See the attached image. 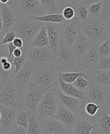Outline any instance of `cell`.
<instances>
[{"label": "cell", "mask_w": 110, "mask_h": 134, "mask_svg": "<svg viewBox=\"0 0 110 134\" xmlns=\"http://www.w3.org/2000/svg\"><path fill=\"white\" fill-rule=\"evenodd\" d=\"M1 118H2V114H1V111H0V121H1Z\"/></svg>", "instance_id": "54"}, {"label": "cell", "mask_w": 110, "mask_h": 134, "mask_svg": "<svg viewBox=\"0 0 110 134\" xmlns=\"http://www.w3.org/2000/svg\"><path fill=\"white\" fill-rule=\"evenodd\" d=\"M23 48L26 53L27 61L33 66L53 64L54 62L55 54L48 47L37 48L29 46Z\"/></svg>", "instance_id": "7"}, {"label": "cell", "mask_w": 110, "mask_h": 134, "mask_svg": "<svg viewBox=\"0 0 110 134\" xmlns=\"http://www.w3.org/2000/svg\"><path fill=\"white\" fill-rule=\"evenodd\" d=\"M39 122L41 132L51 134H63L67 131L66 125L54 117H48Z\"/></svg>", "instance_id": "15"}, {"label": "cell", "mask_w": 110, "mask_h": 134, "mask_svg": "<svg viewBox=\"0 0 110 134\" xmlns=\"http://www.w3.org/2000/svg\"><path fill=\"white\" fill-rule=\"evenodd\" d=\"M110 70V57H99L97 70Z\"/></svg>", "instance_id": "40"}, {"label": "cell", "mask_w": 110, "mask_h": 134, "mask_svg": "<svg viewBox=\"0 0 110 134\" xmlns=\"http://www.w3.org/2000/svg\"><path fill=\"white\" fill-rule=\"evenodd\" d=\"M80 32L81 23L78 20L74 18L70 21H66L60 30V41L71 48Z\"/></svg>", "instance_id": "10"}, {"label": "cell", "mask_w": 110, "mask_h": 134, "mask_svg": "<svg viewBox=\"0 0 110 134\" xmlns=\"http://www.w3.org/2000/svg\"><path fill=\"white\" fill-rule=\"evenodd\" d=\"M97 127V123L92 124L87 121L81 120L75 124L73 133L74 134H90L92 130Z\"/></svg>", "instance_id": "27"}, {"label": "cell", "mask_w": 110, "mask_h": 134, "mask_svg": "<svg viewBox=\"0 0 110 134\" xmlns=\"http://www.w3.org/2000/svg\"><path fill=\"white\" fill-rule=\"evenodd\" d=\"M1 3H0V5H1Z\"/></svg>", "instance_id": "58"}, {"label": "cell", "mask_w": 110, "mask_h": 134, "mask_svg": "<svg viewBox=\"0 0 110 134\" xmlns=\"http://www.w3.org/2000/svg\"><path fill=\"white\" fill-rule=\"evenodd\" d=\"M16 37V34L15 31L11 30L9 32L5 34L2 41L0 46H4L9 43L12 42L14 40Z\"/></svg>", "instance_id": "42"}, {"label": "cell", "mask_w": 110, "mask_h": 134, "mask_svg": "<svg viewBox=\"0 0 110 134\" xmlns=\"http://www.w3.org/2000/svg\"><path fill=\"white\" fill-rule=\"evenodd\" d=\"M12 44L16 48L22 49L24 47V42L23 41L20 37H16L14 41H12Z\"/></svg>", "instance_id": "45"}, {"label": "cell", "mask_w": 110, "mask_h": 134, "mask_svg": "<svg viewBox=\"0 0 110 134\" xmlns=\"http://www.w3.org/2000/svg\"><path fill=\"white\" fill-rule=\"evenodd\" d=\"M40 134H51V133H45V132H41Z\"/></svg>", "instance_id": "55"}, {"label": "cell", "mask_w": 110, "mask_h": 134, "mask_svg": "<svg viewBox=\"0 0 110 134\" xmlns=\"http://www.w3.org/2000/svg\"><path fill=\"white\" fill-rule=\"evenodd\" d=\"M54 117L64 125L70 126L75 122V115L59 102L57 110Z\"/></svg>", "instance_id": "21"}, {"label": "cell", "mask_w": 110, "mask_h": 134, "mask_svg": "<svg viewBox=\"0 0 110 134\" xmlns=\"http://www.w3.org/2000/svg\"><path fill=\"white\" fill-rule=\"evenodd\" d=\"M2 20V32L4 34L9 32L15 27L18 18L12 8L8 3L0 5Z\"/></svg>", "instance_id": "14"}, {"label": "cell", "mask_w": 110, "mask_h": 134, "mask_svg": "<svg viewBox=\"0 0 110 134\" xmlns=\"http://www.w3.org/2000/svg\"><path fill=\"white\" fill-rule=\"evenodd\" d=\"M35 66L27 61L21 70L11 80L18 86L25 88L29 86Z\"/></svg>", "instance_id": "16"}, {"label": "cell", "mask_w": 110, "mask_h": 134, "mask_svg": "<svg viewBox=\"0 0 110 134\" xmlns=\"http://www.w3.org/2000/svg\"><path fill=\"white\" fill-rule=\"evenodd\" d=\"M53 64L60 72L76 71V60L70 47L59 42Z\"/></svg>", "instance_id": "6"}, {"label": "cell", "mask_w": 110, "mask_h": 134, "mask_svg": "<svg viewBox=\"0 0 110 134\" xmlns=\"http://www.w3.org/2000/svg\"><path fill=\"white\" fill-rule=\"evenodd\" d=\"M4 35V34L2 31V32H0V44H1V41H2Z\"/></svg>", "instance_id": "51"}, {"label": "cell", "mask_w": 110, "mask_h": 134, "mask_svg": "<svg viewBox=\"0 0 110 134\" xmlns=\"http://www.w3.org/2000/svg\"><path fill=\"white\" fill-rule=\"evenodd\" d=\"M22 49L23 50L22 55L20 57H14L12 62V65L15 67V69L11 75V77H14L15 75H16V74L21 70V69L22 68L25 62L27 61L26 53H25L24 48H23Z\"/></svg>", "instance_id": "35"}, {"label": "cell", "mask_w": 110, "mask_h": 134, "mask_svg": "<svg viewBox=\"0 0 110 134\" xmlns=\"http://www.w3.org/2000/svg\"><path fill=\"white\" fill-rule=\"evenodd\" d=\"M0 134H1V133H0Z\"/></svg>", "instance_id": "59"}, {"label": "cell", "mask_w": 110, "mask_h": 134, "mask_svg": "<svg viewBox=\"0 0 110 134\" xmlns=\"http://www.w3.org/2000/svg\"><path fill=\"white\" fill-rule=\"evenodd\" d=\"M80 0H55V2L59 9L62 10L66 7L74 6Z\"/></svg>", "instance_id": "41"}, {"label": "cell", "mask_w": 110, "mask_h": 134, "mask_svg": "<svg viewBox=\"0 0 110 134\" xmlns=\"http://www.w3.org/2000/svg\"><path fill=\"white\" fill-rule=\"evenodd\" d=\"M11 134H28L27 130L20 126H17L12 129Z\"/></svg>", "instance_id": "44"}, {"label": "cell", "mask_w": 110, "mask_h": 134, "mask_svg": "<svg viewBox=\"0 0 110 134\" xmlns=\"http://www.w3.org/2000/svg\"><path fill=\"white\" fill-rule=\"evenodd\" d=\"M32 114L27 109H21L17 116L16 124L17 126H20L27 130L30 118Z\"/></svg>", "instance_id": "29"}, {"label": "cell", "mask_w": 110, "mask_h": 134, "mask_svg": "<svg viewBox=\"0 0 110 134\" xmlns=\"http://www.w3.org/2000/svg\"><path fill=\"white\" fill-rule=\"evenodd\" d=\"M59 71L54 64L35 66L29 86H36L53 91L59 87Z\"/></svg>", "instance_id": "1"}, {"label": "cell", "mask_w": 110, "mask_h": 134, "mask_svg": "<svg viewBox=\"0 0 110 134\" xmlns=\"http://www.w3.org/2000/svg\"><path fill=\"white\" fill-rule=\"evenodd\" d=\"M24 89L9 79L0 92V105L16 110L19 109L24 102Z\"/></svg>", "instance_id": "3"}, {"label": "cell", "mask_w": 110, "mask_h": 134, "mask_svg": "<svg viewBox=\"0 0 110 134\" xmlns=\"http://www.w3.org/2000/svg\"><path fill=\"white\" fill-rule=\"evenodd\" d=\"M2 128H1V125H0V133H1V132H2Z\"/></svg>", "instance_id": "56"}, {"label": "cell", "mask_w": 110, "mask_h": 134, "mask_svg": "<svg viewBox=\"0 0 110 134\" xmlns=\"http://www.w3.org/2000/svg\"><path fill=\"white\" fill-rule=\"evenodd\" d=\"M30 19L45 23H50L62 24L66 22L62 15L60 14H47L43 16H34Z\"/></svg>", "instance_id": "26"}, {"label": "cell", "mask_w": 110, "mask_h": 134, "mask_svg": "<svg viewBox=\"0 0 110 134\" xmlns=\"http://www.w3.org/2000/svg\"><path fill=\"white\" fill-rule=\"evenodd\" d=\"M100 109H101L100 106L94 102L89 101L86 103L85 104H84L82 101V114L83 111H84V113H85L89 117H94L97 115V114L99 112Z\"/></svg>", "instance_id": "31"}, {"label": "cell", "mask_w": 110, "mask_h": 134, "mask_svg": "<svg viewBox=\"0 0 110 134\" xmlns=\"http://www.w3.org/2000/svg\"><path fill=\"white\" fill-rule=\"evenodd\" d=\"M58 106V100L52 91H49L38 104L35 116L38 121L54 117Z\"/></svg>", "instance_id": "9"}, {"label": "cell", "mask_w": 110, "mask_h": 134, "mask_svg": "<svg viewBox=\"0 0 110 134\" xmlns=\"http://www.w3.org/2000/svg\"><path fill=\"white\" fill-rule=\"evenodd\" d=\"M103 1H104V0H80L79 1V3L86 5L88 7L93 4L102 2Z\"/></svg>", "instance_id": "43"}, {"label": "cell", "mask_w": 110, "mask_h": 134, "mask_svg": "<svg viewBox=\"0 0 110 134\" xmlns=\"http://www.w3.org/2000/svg\"><path fill=\"white\" fill-rule=\"evenodd\" d=\"M81 32L96 47L109 38L110 31L99 18H88L81 22Z\"/></svg>", "instance_id": "2"}, {"label": "cell", "mask_w": 110, "mask_h": 134, "mask_svg": "<svg viewBox=\"0 0 110 134\" xmlns=\"http://www.w3.org/2000/svg\"><path fill=\"white\" fill-rule=\"evenodd\" d=\"M3 134H8V133H7V132H5V133H4Z\"/></svg>", "instance_id": "57"}, {"label": "cell", "mask_w": 110, "mask_h": 134, "mask_svg": "<svg viewBox=\"0 0 110 134\" xmlns=\"http://www.w3.org/2000/svg\"><path fill=\"white\" fill-rule=\"evenodd\" d=\"M23 49H20V48H16L13 52L12 56L14 57H21L23 54Z\"/></svg>", "instance_id": "47"}, {"label": "cell", "mask_w": 110, "mask_h": 134, "mask_svg": "<svg viewBox=\"0 0 110 134\" xmlns=\"http://www.w3.org/2000/svg\"><path fill=\"white\" fill-rule=\"evenodd\" d=\"M30 46L37 48H42L44 47H49L45 25L41 27L36 37L30 44Z\"/></svg>", "instance_id": "25"}, {"label": "cell", "mask_w": 110, "mask_h": 134, "mask_svg": "<svg viewBox=\"0 0 110 134\" xmlns=\"http://www.w3.org/2000/svg\"><path fill=\"white\" fill-rule=\"evenodd\" d=\"M99 18L105 24L107 30L110 31V0H104L102 1Z\"/></svg>", "instance_id": "28"}, {"label": "cell", "mask_w": 110, "mask_h": 134, "mask_svg": "<svg viewBox=\"0 0 110 134\" xmlns=\"http://www.w3.org/2000/svg\"><path fill=\"white\" fill-rule=\"evenodd\" d=\"M99 58L96 47L93 46L88 53L76 60V71L92 74L97 70Z\"/></svg>", "instance_id": "12"}, {"label": "cell", "mask_w": 110, "mask_h": 134, "mask_svg": "<svg viewBox=\"0 0 110 134\" xmlns=\"http://www.w3.org/2000/svg\"><path fill=\"white\" fill-rule=\"evenodd\" d=\"M49 91L43 87L36 86H29L24 95L23 104L25 109L35 114L36 108L42 98Z\"/></svg>", "instance_id": "11"}, {"label": "cell", "mask_w": 110, "mask_h": 134, "mask_svg": "<svg viewBox=\"0 0 110 134\" xmlns=\"http://www.w3.org/2000/svg\"><path fill=\"white\" fill-rule=\"evenodd\" d=\"M93 47L89 39L81 32L71 47L76 60L85 55Z\"/></svg>", "instance_id": "17"}, {"label": "cell", "mask_w": 110, "mask_h": 134, "mask_svg": "<svg viewBox=\"0 0 110 134\" xmlns=\"http://www.w3.org/2000/svg\"><path fill=\"white\" fill-rule=\"evenodd\" d=\"M109 91L99 86L91 83L84 91L86 95V99L84 100L87 102H92L98 104L100 109L109 113Z\"/></svg>", "instance_id": "8"}, {"label": "cell", "mask_w": 110, "mask_h": 134, "mask_svg": "<svg viewBox=\"0 0 110 134\" xmlns=\"http://www.w3.org/2000/svg\"><path fill=\"white\" fill-rule=\"evenodd\" d=\"M10 1V0H0V3L1 4H7L9 3V2Z\"/></svg>", "instance_id": "50"}, {"label": "cell", "mask_w": 110, "mask_h": 134, "mask_svg": "<svg viewBox=\"0 0 110 134\" xmlns=\"http://www.w3.org/2000/svg\"><path fill=\"white\" fill-rule=\"evenodd\" d=\"M102 2L93 4L88 7L89 18H100Z\"/></svg>", "instance_id": "37"}, {"label": "cell", "mask_w": 110, "mask_h": 134, "mask_svg": "<svg viewBox=\"0 0 110 134\" xmlns=\"http://www.w3.org/2000/svg\"><path fill=\"white\" fill-rule=\"evenodd\" d=\"M60 75L62 80L67 83H73L80 76H82L89 81V75L82 72H60Z\"/></svg>", "instance_id": "32"}, {"label": "cell", "mask_w": 110, "mask_h": 134, "mask_svg": "<svg viewBox=\"0 0 110 134\" xmlns=\"http://www.w3.org/2000/svg\"><path fill=\"white\" fill-rule=\"evenodd\" d=\"M90 134H100V133L98 132L97 130H94V129H93L92 130V131H91Z\"/></svg>", "instance_id": "52"}, {"label": "cell", "mask_w": 110, "mask_h": 134, "mask_svg": "<svg viewBox=\"0 0 110 134\" xmlns=\"http://www.w3.org/2000/svg\"><path fill=\"white\" fill-rule=\"evenodd\" d=\"M62 24L46 23L45 27L49 41V47L51 52L54 54L57 52L60 42V30Z\"/></svg>", "instance_id": "18"}, {"label": "cell", "mask_w": 110, "mask_h": 134, "mask_svg": "<svg viewBox=\"0 0 110 134\" xmlns=\"http://www.w3.org/2000/svg\"><path fill=\"white\" fill-rule=\"evenodd\" d=\"M63 134H74L73 132H68V131H67L66 132L63 133Z\"/></svg>", "instance_id": "53"}, {"label": "cell", "mask_w": 110, "mask_h": 134, "mask_svg": "<svg viewBox=\"0 0 110 134\" xmlns=\"http://www.w3.org/2000/svg\"><path fill=\"white\" fill-rule=\"evenodd\" d=\"M58 81L59 88L64 94L77 98L81 100L86 99V95L84 91H81L76 88L73 85V84L67 83L63 81L60 77V72L59 74Z\"/></svg>", "instance_id": "20"}, {"label": "cell", "mask_w": 110, "mask_h": 134, "mask_svg": "<svg viewBox=\"0 0 110 134\" xmlns=\"http://www.w3.org/2000/svg\"><path fill=\"white\" fill-rule=\"evenodd\" d=\"M52 92L56 97L58 102L71 111L75 115L79 116L81 114V100L64 94L59 87Z\"/></svg>", "instance_id": "13"}, {"label": "cell", "mask_w": 110, "mask_h": 134, "mask_svg": "<svg viewBox=\"0 0 110 134\" xmlns=\"http://www.w3.org/2000/svg\"><path fill=\"white\" fill-rule=\"evenodd\" d=\"M14 57L9 58L7 55L0 56V77L4 84L10 79Z\"/></svg>", "instance_id": "23"}, {"label": "cell", "mask_w": 110, "mask_h": 134, "mask_svg": "<svg viewBox=\"0 0 110 134\" xmlns=\"http://www.w3.org/2000/svg\"><path fill=\"white\" fill-rule=\"evenodd\" d=\"M28 134H40L41 129L39 121L35 115L30 117L27 129Z\"/></svg>", "instance_id": "34"}, {"label": "cell", "mask_w": 110, "mask_h": 134, "mask_svg": "<svg viewBox=\"0 0 110 134\" xmlns=\"http://www.w3.org/2000/svg\"><path fill=\"white\" fill-rule=\"evenodd\" d=\"M61 15L66 21H70L75 18V11L72 7L67 6L62 10Z\"/></svg>", "instance_id": "39"}, {"label": "cell", "mask_w": 110, "mask_h": 134, "mask_svg": "<svg viewBox=\"0 0 110 134\" xmlns=\"http://www.w3.org/2000/svg\"><path fill=\"white\" fill-rule=\"evenodd\" d=\"M16 48L12 44V42L8 43V44L7 46V49H8V55L7 57L8 58H11L14 57L12 56V54H13V52H14V51Z\"/></svg>", "instance_id": "46"}, {"label": "cell", "mask_w": 110, "mask_h": 134, "mask_svg": "<svg viewBox=\"0 0 110 134\" xmlns=\"http://www.w3.org/2000/svg\"><path fill=\"white\" fill-rule=\"evenodd\" d=\"M99 57H108L110 54V40L108 38L103 43L96 47Z\"/></svg>", "instance_id": "36"}, {"label": "cell", "mask_w": 110, "mask_h": 134, "mask_svg": "<svg viewBox=\"0 0 110 134\" xmlns=\"http://www.w3.org/2000/svg\"><path fill=\"white\" fill-rule=\"evenodd\" d=\"M0 111L2 118L0 121V125L2 130L9 128L13 123L17 110L0 105Z\"/></svg>", "instance_id": "22"}, {"label": "cell", "mask_w": 110, "mask_h": 134, "mask_svg": "<svg viewBox=\"0 0 110 134\" xmlns=\"http://www.w3.org/2000/svg\"><path fill=\"white\" fill-rule=\"evenodd\" d=\"M45 24L30 18L18 19L11 30L15 32L16 37L21 38L23 41L24 47H27L32 42L41 27L45 26Z\"/></svg>", "instance_id": "5"}, {"label": "cell", "mask_w": 110, "mask_h": 134, "mask_svg": "<svg viewBox=\"0 0 110 134\" xmlns=\"http://www.w3.org/2000/svg\"><path fill=\"white\" fill-rule=\"evenodd\" d=\"M2 28H3L2 20V16L1 14V8H0V32L2 31Z\"/></svg>", "instance_id": "48"}, {"label": "cell", "mask_w": 110, "mask_h": 134, "mask_svg": "<svg viewBox=\"0 0 110 134\" xmlns=\"http://www.w3.org/2000/svg\"><path fill=\"white\" fill-rule=\"evenodd\" d=\"M72 7L74 8L75 11L74 18L75 19L78 20L80 23L88 19L89 18V10L87 6L81 4L78 2Z\"/></svg>", "instance_id": "30"}, {"label": "cell", "mask_w": 110, "mask_h": 134, "mask_svg": "<svg viewBox=\"0 0 110 134\" xmlns=\"http://www.w3.org/2000/svg\"><path fill=\"white\" fill-rule=\"evenodd\" d=\"M89 81L91 84L99 86L109 91L110 70H97L89 75Z\"/></svg>", "instance_id": "19"}, {"label": "cell", "mask_w": 110, "mask_h": 134, "mask_svg": "<svg viewBox=\"0 0 110 134\" xmlns=\"http://www.w3.org/2000/svg\"><path fill=\"white\" fill-rule=\"evenodd\" d=\"M98 122V132L100 134H110V116L107 111L102 110L99 115Z\"/></svg>", "instance_id": "24"}, {"label": "cell", "mask_w": 110, "mask_h": 134, "mask_svg": "<svg viewBox=\"0 0 110 134\" xmlns=\"http://www.w3.org/2000/svg\"><path fill=\"white\" fill-rule=\"evenodd\" d=\"M72 84L76 88L81 91H84L89 86L91 83L84 77L80 76Z\"/></svg>", "instance_id": "38"}, {"label": "cell", "mask_w": 110, "mask_h": 134, "mask_svg": "<svg viewBox=\"0 0 110 134\" xmlns=\"http://www.w3.org/2000/svg\"><path fill=\"white\" fill-rule=\"evenodd\" d=\"M8 4L12 8L18 19L48 14L39 0H10Z\"/></svg>", "instance_id": "4"}, {"label": "cell", "mask_w": 110, "mask_h": 134, "mask_svg": "<svg viewBox=\"0 0 110 134\" xmlns=\"http://www.w3.org/2000/svg\"><path fill=\"white\" fill-rule=\"evenodd\" d=\"M4 83H3V81L2 80L1 78L0 77V92H1V91L2 89V88H3V86H4Z\"/></svg>", "instance_id": "49"}, {"label": "cell", "mask_w": 110, "mask_h": 134, "mask_svg": "<svg viewBox=\"0 0 110 134\" xmlns=\"http://www.w3.org/2000/svg\"><path fill=\"white\" fill-rule=\"evenodd\" d=\"M39 1L46 10L48 14H61L62 10L57 7L55 0H39Z\"/></svg>", "instance_id": "33"}]
</instances>
